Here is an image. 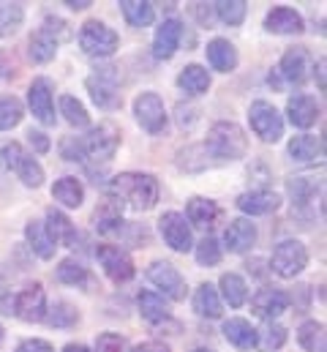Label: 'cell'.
Instances as JSON below:
<instances>
[{
  "mask_svg": "<svg viewBox=\"0 0 327 352\" xmlns=\"http://www.w3.org/2000/svg\"><path fill=\"white\" fill-rule=\"evenodd\" d=\"M109 191L134 210H150L159 202V180L148 173H120L109 180Z\"/></svg>",
  "mask_w": 327,
  "mask_h": 352,
  "instance_id": "obj_1",
  "label": "cell"
},
{
  "mask_svg": "<svg viewBox=\"0 0 327 352\" xmlns=\"http://www.w3.org/2000/svg\"><path fill=\"white\" fill-rule=\"evenodd\" d=\"M205 148L210 151V156L216 159H240L248 151V137L243 134V129L232 120H218L210 126Z\"/></svg>",
  "mask_w": 327,
  "mask_h": 352,
  "instance_id": "obj_2",
  "label": "cell"
},
{
  "mask_svg": "<svg viewBox=\"0 0 327 352\" xmlns=\"http://www.w3.org/2000/svg\"><path fill=\"white\" fill-rule=\"evenodd\" d=\"M87 93L93 98V104H98L101 109H117L120 107V72L117 66H101L87 77Z\"/></svg>",
  "mask_w": 327,
  "mask_h": 352,
  "instance_id": "obj_3",
  "label": "cell"
},
{
  "mask_svg": "<svg viewBox=\"0 0 327 352\" xmlns=\"http://www.w3.org/2000/svg\"><path fill=\"white\" fill-rule=\"evenodd\" d=\"M0 162H3L14 175L19 177L25 186H30V188H38V186L44 183V170H41V164H38L19 142H5V145L0 148Z\"/></svg>",
  "mask_w": 327,
  "mask_h": 352,
  "instance_id": "obj_4",
  "label": "cell"
},
{
  "mask_svg": "<svg viewBox=\"0 0 327 352\" xmlns=\"http://www.w3.org/2000/svg\"><path fill=\"white\" fill-rule=\"evenodd\" d=\"M80 44L82 50L87 55H93V58H109L120 47V36L109 25H104L98 19H87L80 30Z\"/></svg>",
  "mask_w": 327,
  "mask_h": 352,
  "instance_id": "obj_5",
  "label": "cell"
},
{
  "mask_svg": "<svg viewBox=\"0 0 327 352\" xmlns=\"http://www.w3.org/2000/svg\"><path fill=\"white\" fill-rule=\"evenodd\" d=\"M248 120H251V129L253 134L262 140V142H278L281 134H284V120H281V112L264 101V98H256L248 109Z\"/></svg>",
  "mask_w": 327,
  "mask_h": 352,
  "instance_id": "obj_6",
  "label": "cell"
},
{
  "mask_svg": "<svg viewBox=\"0 0 327 352\" xmlns=\"http://www.w3.org/2000/svg\"><path fill=\"white\" fill-rule=\"evenodd\" d=\"M306 265H308V249L300 241H281L270 260V267L281 278H295L297 273L306 270Z\"/></svg>",
  "mask_w": 327,
  "mask_h": 352,
  "instance_id": "obj_7",
  "label": "cell"
},
{
  "mask_svg": "<svg viewBox=\"0 0 327 352\" xmlns=\"http://www.w3.org/2000/svg\"><path fill=\"white\" fill-rule=\"evenodd\" d=\"M82 145H84V153L93 156L95 162H109L120 145V129L112 120H104L95 129H90V134L82 140Z\"/></svg>",
  "mask_w": 327,
  "mask_h": 352,
  "instance_id": "obj_8",
  "label": "cell"
},
{
  "mask_svg": "<svg viewBox=\"0 0 327 352\" xmlns=\"http://www.w3.org/2000/svg\"><path fill=\"white\" fill-rule=\"evenodd\" d=\"M134 115H137V123L148 134H161L166 129V109H164L161 96H156V93L137 96L134 98Z\"/></svg>",
  "mask_w": 327,
  "mask_h": 352,
  "instance_id": "obj_9",
  "label": "cell"
},
{
  "mask_svg": "<svg viewBox=\"0 0 327 352\" xmlns=\"http://www.w3.org/2000/svg\"><path fill=\"white\" fill-rule=\"evenodd\" d=\"M159 230H161L164 243H166L169 249L183 252V254L191 252L194 238H191V227H188V221H185L183 213H177V210H166L161 219H159Z\"/></svg>",
  "mask_w": 327,
  "mask_h": 352,
  "instance_id": "obj_10",
  "label": "cell"
},
{
  "mask_svg": "<svg viewBox=\"0 0 327 352\" xmlns=\"http://www.w3.org/2000/svg\"><path fill=\"white\" fill-rule=\"evenodd\" d=\"M95 257H98V265L104 267V273L115 281V284H126L134 278V263L126 252H120L117 246L112 243H101L95 249Z\"/></svg>",
  "mask_w": 327,
  "mask_h": 352,
  "instance_id": "obj_11",
  "label": "cell"
},
{
  "mask_svg": "<svg viewBox=\"0 0 327 352\" xmlns=\"http://www.w3.org/2000/svg\"><path fill=\"white\" fill-rule=\"evenodd\" d=\"M27 104L30 112L36 115L38 123L55 126V96H52V82L47 77H36L27 88Z\"/></svg>",
  "mask_w": 327,
  "mask_h": 352,
  "instance_id": "obj_12",
  "label": "cell"
},
{
  "mask_svg": "<svg viewBox=\"0 0 327 352\" xmlns=\"http://www.w3.org/2000/svg\"><path fill=\"white\" fill-rule=\"evenodd\" d=\"M14 314L25 322H41L47 314V292L41 284H27L19 295H14Z\"/></svg>",
  "mask_w": 327,
  "mask_h": 352,
  "instance_id": "obj_13",
  "label": "cell"
},
{
  "mask_svg": "<svg viewBox=\"0 0 327 352\" xmlns=\"http://www.w3.org/2000/svg\"><path fill=\"white\" fill-rule=\"evenodd\" d=\"M311 69H314V58H311V52H308L306 47H292V50H286L284 58H281V63H278V74H281L286 82H292V85H303V82L308 80Z\"/></svg>",
  "mask_w": 327,
  "mask_h": 352,
  "instance_id": "obj_14",
  "label": "cell"
},
{
  "mask_svg": "<svg viewBox=\"0 0 327 352\" xmlns=\"http://www.w3.org/2000/svg\"><path fill=\"white\" fill-rule=\"evenodd\" d=\"M148 278L161 289L166 298H172V300H183L185 292H188V287H185L180 270H177L172 263H161V260L153 263L150 267H148Z\"/></svg>",
  "mask_w": 327,
  "mask_h": 352,
  "instance_id": "obj_15",
  "label": "cell"
},
{
  "mask_svg": "<svg viewBox=\"0 0 327 352\" xmlns=\"http://www.w3.org/2000/svg\"><path fill=\"white\" fill-rule=\"evenodd\" d=\"M289 309V295L284 289L275 287H262L253 298H251V311L267 322H273L275 317H281Z\"/></svg>",
  "mask_w": 327,
  "mask_h": 352,
  "instance_id": "obj_16",
  "label": "cell"
},
{
  "mask_svg": "<svg viewBox=\"0 0 327 352\" xmlns=\"http://www.w3.org/2000/svg\"><path fill=\"white\" fill-rule=\"evenodd\" d=\"M180 38H183V22L174 19V16L164 19L159 25V30H156V38H153V55L159 60H169L177 52Z\"/></svg>",
  "mask_w": 327,
  "mask_h": 352,
  "instance_id": "obj_17",
  "label": "cell"
},
{
  "mask_svg": "<svg viewBox=\"0 0 327 352\" xmlns=\"http://www.w3.org/2000/svg\"><path fill=\"white\" fill-rule=\"evenodd\" d=\"M264 28L270 33H278V36H295V33H303L306 25H303L300 11H295L289 6H275L273 11H267Z\"/></svg>",
  "mask_w": 327,
  "mask_h": 352,
  "instance_id": "obj_18",
  "label": "cell"
},
{
  "mask_svg": "<svg viewBox=\"0 0 327 352\" xmlns=\"http://www.w3.org/2000/svg\"><path fill=\"white\" fill-rule=\"evenodd\" d=\"M238 208L248 216H267V213H275L281 208V197L275 191H267V188L245 191L238 197Z\"/></svg>",
  "mask_w": 327,
  "mask_h": 352,
  "instance_id": "obj_19",
  "label": "cell"
},
{
  "mask_svg": "<svg viewBox=\"0 0 327 352\" xmlns=\"http://www.w3.org/2000/svg\"><path fill=\"white\" fill-rule=\"evenodd\" d=\"M253 243H256V224L248 219H235L224 230V246L232 254H243L248 249H253Z\"/></svg>",
  "mask_w": 327,
  "mask_h": 352,
  "instance_id": "obj_20",
  "label": "cell"
},
{
  "mask_svg": "<svg viewBox=\"0 0 327 352\" xmlns=\"http://www.w3.org/2000/svg\"><path fill=\"white\" fill-rule=\"evenodd\" d=\"M286 115H289L292 126H297V129H311V126L319 120V104H317L311 96L297 93V96H292V98L286 101Z\"/></svg>",
  "mask_w": 327,
  "mask_h": 352,
  "instance_id": "obj_21",
  "label": "cell"
},
{
  "mask_svg": "<svg viewBox=\"0 0 327 352\" xmlns=\"http://www.w3.org/2000/svg\"><path fill=\"white\" fill-rule=\"evenodd\" d=\"M207 63L216 69V72H224V74H229V72H235L238 69V50H235V44L232 41H227V38H213V41H207Z\"/></svg>",
  "mask_w": 327,
  "mask_h": 352,
  "instance_id": "obj_22",
  "label": "cell"
},
{
  "mask_svg": "<svg viewBox=\"0 0 327 352\" xmlns=\"http://www.w3.org/2000/svg\"><path fill=\"white\" fill-rule=\"evenodd\" d=\"M224 339L232 344V347H238V350H253L256 347V328L243 320V317H232V320H227L224 322Z\"/></svg>",
  "mask_w": 327,
  "mask_h": 352,
  "instance_id": "obj_23",
  "label": "cell"
},
{
  "mask_svg": "<svg viewBox=\"0 0 327 352\" xmlns=\"http://www.w3.org/2000/svg\"><path fill=\"white\" fill-rule=\"evenodd\" d=\"M44 227H47L49 238L55 241V246H58V243L74 246V241H77V230H74V224H71V219H69L66 213L49 208V210H47V224H44Z\"/></svg>",
  "mask_w": 327,
  "mask_h": 352,
  "instance_id": "obj_24",
  "label": "cell"
},
{
  "mask_svg": "<svg viewBox=\"0 0 327 352\" xmlns=\"http://www.w3.org/2000/svg\"><path fill=\"white\" fill-rule=\"evenodd\" d=\"M194 309H196V314H202L207 320H218L224 314L218 289L213 284H199L196 292H194Z\"/></svg>",
  "mask_w": 327,
  "mask_h": 352,
  "instance_id": "obj_25",
  "label": "cell"
},
{
  "mask_svg": "<svg viewBox=\"0 0 327 352\" xmlns=\"http://www.w3.org/2000/svg\"><path fill=\"white\" fill-rule=\"evenodd\" d=\"M289 156L295 162H317L325 156V142L314 134H297L289 142Z\"/></svg>",
  "mask_w": 327,
  "mask_h": 352,
  "instance_id": "obj_26",
  "label": "cell"
},
{
  "mask_svg": "<svg viewBox=\"0 0 327 352\" xmlns=\"http://www.w3.org/2000/svg\"><path fill=\"white\" fill-rule=\"evenodd\" d=\"M218 205L213 202V199H205V197H194L188 205H185V216H188V221L194 224V227H202V230H207V227H213L216 224V219H218Z\"/></svg>",
  "mask_w": 327,
  "mask_h": 352,
  "instance_id": "obj_27",
  "label": "cell"
},
{
  "mask_svg": "<svg viewBox=\"0 0 327 352\" xmlns=\"http://www.w3.org/2000/svg\"><path fill=\"white\" fill-rule=\"evenodd\" d=\"M93 221H95V230H98V232H104V235H109V232L120 230V227H123L120 202H117V199H112V197H106V199H104V202L95 208Z\"/></svg>",
  "mask_w": 327,
  "mask_h": 352,
  "instance_id": "obj_28",
  "label": "cell"
},
{
  "mask_svg": "<svg viewBox=\"0 0 327 352\" xmlns=\"http://www.w3.org/2000/svg\"><path fill=\"white\" fill-rule=\"evenodd\" d=\"M177 85H180V90L185 96H202V93H207V88H210V74L202 66L191 63V66H185L177 74Z\"/></svg>",
  "mask_w": 327,
  "mask_h": 352,
  "instance_id": "obj_29",
  "label": "cell"
},
{
  "mask_svg": "<svg viewBox=\"0 0 327 352\" xmlns=\"http://www.w3.org/2000/svg\"><path fill=\"white\" fill-rule=\"evenodd\" d=\"M25 235H27V243H30V249L41 257V260H52L55 257V241L49 238V232H47V227L41 224V221H30L27 227H25Z\"/></svg>",
  "mask_w": 327,
  "mask_h": 352,
  "instance_id": "obj_30",
  "label": "cell"
},
{
  "mask_svg": "<svg viewBox=\"0 0 327 352\" xmlns=\"http://www.w3.org/2000/svg\"><path fill=\"white\" fill-rule=\"evenodd\" d=\"M52 197H55L63 208H80L82 199H84V188H82V183L77 177L66 175V177H60V180H55Z\"/></svg>",
  "mask_w": 327,
  "mask_h": 352,
  "instance_id": "obj_31",
  "label": "cell"
},
{
  "mask_svg": "<svg viewBox=\"0 0 327 352\" xmlns=\"http://www.w3.org/2000/svg\"><path fill=\"white\" fill-rule=\"evenodd\" d=\"M297 342L306 352H327V333L325 325L317 322V320H308L300 325L297 331Z\"/></svg>",
  "mask_w": 327,
  "mask_h": 352,
  "instance_id": "obj_32",
  "label": "cell"
},
{
  "mask_svg": "<svg viewBox=\"0 0 327 352\" xmlns=\"http://www.w3.org/2000/svg\"><path fill=\"white\" fill-rule=\"evenodd\" d=\"M137 303H139L142 317H145L150 325H159V322H166V320H169V309H166V303H164L161 295L145 289V292H139Z\"/></svg>",
  "mask_w": 327,
  "mask_h": 352,
  "instance_id": "obj_33",
  "label": "cell"
},
{
  "mask_svg": "<svg viewBox=\"0 0 327 352\" xmlns=\"http://www.w3.org/2000/svg\"><path fill=\"white\" fill-rule=\"evenodd\" d=\"M120 11H123L126 22L134 25V28H148L156 19V8L150 3H145V0H123Z\"/></svg>",
  "mask_w": 327,
  "mask_h": 352,
  "instance_id": "obj_34",
  "label": "cell"
},
{
  "mask_svg": "<svg viewBox=\"0 0 327 352\" xmlns=\"http://www.w3.org/2000/svg\"><path fill=\"white\" fill-rule=\"evenodd\" d=\"M221 295L232 309H240L248 300V287H245L243 276L238 273H224L221 276Z\"/></svg>",
  "mask_w": 327,
  "mask_h": 352,
  "instance_id": "obj_35",
  "label": "cell"
},
{
  "mask_svg": "<svg viewBox=\"0 0 327 352\" xmlns=\"http://www.w3.org/2000/svg\"><path fill=\"white\" fill-rule=\"evenodd\" d=\"M286 344V328L278 322H267L264 328L256 331V347L259 352H278Z\"/></svg>",
  "mask_w": 327,
  "mask_h": 352,
  "instance_id": "obj_36",
  "label": "cell"
},
{
  "mask_svg": "<svg viewBox=\"0 0 327 352\" xmlns=\"http://www.w3.org/2000/svg\"><path fill=\"white\" fill-rule=\"evenodd\" d=\"M47 322L52 325V328H58V331H66V328H74L77 322H80V311L71 306V303H66V300H60V303H55L52 309H47Z\"/></svg>",
  "mask_w": 327,
  "mask_h": 352,
  "instance_id": "obj_37",
  "label": "cell"
},
{
  "mask_svg": "<svg viewBox=\"0 0 327 352\" xmlns=\"http://www.w3.org/2000/svg\"><path fill=\"white\" fill-rule=\"evenodd\" d=\"M55 52H58V44L47 36V33H33L30 36V44H27V55H30V60L33 63H49L52 58H55Z\"/></svg>",
  "mask_w": 327,
  "mask_h": 352,
  "instance_id": "obj_38",
  "label": "cell"
},
{
  "mask_svg": "<svg viewBox=\"0 0 327 352\" xmlns=\"http://www.w3.org/2000/svg\"><path fill=\"white\" fill-rule=\"evenodd\" d=\"M25 11L19 3H0V38H8L19 30Z\"/></svg>",
  "mask_w": 327,
  "mask_h": 352,
  "instance_id": "obj_39",
  "label": "cell"
},
{
  "mask_svg": "<svg viewBox=\"0 0 327 352\" xmlns=\"http://www.w3.org/2000/svg\"><path fill=\"white\" fill-rule=\"evenodd\" d=\"M60 112H63V118H66L71 126H77V129L90 126V115H87V109H84V104H82L80 98H74V96H60Z\"/></svg>",
  "mask_w": 327,
  "mask_h": 352,
  "instance_id": "obj_40",
  "label": "cell"
},
{
  "mask_svg": "<svg viewBox=\"0 0 327 352\" xmlns=\"http://www.w3.org/2000/svg\"><path fill=\"white\" fill-rule=\"evenodd\" d=\"M286 188H289V194H292L295 205H308V202L317 197V180H314V177H308V175L292 177V180L286 183Z\"/></svg>",
  "mask_w": 327,
  "mask_h": 352,
  "instance_id": "obj_41",
  "label": "cell"
},
{
  "mask_svg": "<svg viewBox=\"0 0 327 352\" xmlns=\"http://www.w3.org/2000/svg\"><path fill=\"white\" fill-rule=\"evenodd\" d=\"M22 101L16 96H0V131L14 129L22 120Z\"/></svg>",
  "mask_w": 327,
  "mask_h": 352,
  "instance_id": "obj_42",
  "label": "cell"
},
{
  "mask_svg": "<svg viewBox=\"0 0 327 352\" xmlns=\"http://www.w3.org/2000/svg\"><path fill=\"white\" fill-rule=\"evenodd\" d=\"M58 281H63L69 287H84L90 281V273L77 260H63L58 265Z\"/></svg>",
  "mask_w": 327,
  "mask_h": 352,
  "instance_id": "obj_43",
  "label": "cell"
},
{
  "mask_svg": "<svg viewBox=\"0 0 327 352\" xmlns=\"http://www.w3.org/2000/svg\"><path fill=\"white\" fill-rule=\"evenodd\" d=\"M194 254H196V263L202 265V267H213V265L221 263V243L213 235H207V238H202L196 243Z\"/></svg>",
  "mask_w": 327,
  "mask_h": 352,
  "instance_id": "obj_44",
  "label": "cell"
},
{
  "mask_svg": "<svg viewBox=\"0 0 327 352\" xmlns=\"http://www.w3.org/2000/svg\"><path fill=\"white\" fill-rule=\"evenodd\" d=\"M216 16L224 22V25H240L245 19V3L243 0H218L216 3Z\"/></svg>",
  "mask_w": 327,
  "mask_h": 352,
  "instance_id": "obj_45",
  "label": "cell"
},
{
  "mask_svg": "<svg viewBox=\"0 0 327 352\" xmlns=\"http://www.w3.org/2000/svg\"><path fill=\"white\" fill-rule=\"evenodd\" d=\"M41 33H47L55 44H60V41L71 38V30H69V25H66L60 16H47V19H44V25H41Z\"/></svg>",
  "mask_w": 327,
  "mask_h": 352,
  "instance_id": "obj_46",
  "label": "cell"
},
{
  "mask_svg": "<svg viewBox=\"0 0 327 352\" xmlns=\"http://www.w3.org/2000/svg\"><path fill=\"white\" fill-rule=\"evenodd\" d=\"M95 352H128L126 347V339L117 336V333H101L95 339Z\"/></svg>",
  "mask_w": 327,
  "mask_h": 352,
  "instance_id": "obj_47",
  "label": "cell"
},
{
  "mask_svg": "<svg viewBox=\"0 0 327 352\" xmlns=\"http://www.w3.org/2000/svg\"><path fill=\"white\" fill-rule=\"evenodd\" d=\"M60 153H63L66 162H84V145L77 137H66L60 142Z\"/></svg>",
  "mask_w": 327,
  "mask_h": 352,
  "instance_id": "obj_48",
  "label": "cell"
},
{
  "mask_svg": "<svg viewBox=\"0 0 327 352\" xmlns=\"http://www.w3.org/2000/svg\"><path fill=\"white\" fill-rule=\"evenodd\" d=\"M27 142L33 145V151H36L38 156H44V153L49 151V140H47V134H44V131L30 129V131H27Z\"/></svg>",
  "mask_w": 327,
  "mask_h": 352,
  "instance_id": "obj_49",
  "label": "cell"
},
{
  "mask_svg": "<svg viewBox=\"0 0 327 352\" xmlns=\"http://www.w3.org/2000/svg\"><path fill=\"white\" fill-rule=\"evenodd\" d=\"M16 352H55L52 350V344L49 342H44V339H25Z\"/></svg>",
  "mask_w": 327,
  "mask_h": 352,
  "instance_id": "obj_50",
  "label": "cell"
},
{
  "mask_svg": "<svg viewBox=\"0 0 327 352\" xmlns=\"http://www.w3.org/2000/svg\"><path fill=\"white\" fill-rule=\"evenodd\" d=\"M131 352H169V347L164 342H145V344H137Z\"/></svg>",
  "mask_w": 327,
  "mask_h": 352,
  "instance_id": "obj_51",
  "label": "cell"
},
{
  "mask_svg": "<svg viewBox=\"0 0 327 352\" xmlns=\"http://www.w3.org/2000/svg\"><path fill=\"white\" fill-rule=\"evenodd\" d=\"M0 314H14V295H0Z\"/></svg>",
  "mask_w": 327,
  "mask_h": 352,
  "instance_id": "obj_52",
  "label": "cell"
},
{
  "mask_svg": "<svg viewBox=\"0 0 327 352\" xmlns=\"http://www.w3.org/2000/svg\"><path fill=\"white\" fill-rule=\"evenodd\" d=\"M66 6L74 8V11H84V8L90 6V0H66Z\"/></svg>",
  "mask_w": 327,
  "mask_h": 352,
  "instance_id": "obj_53",
  "label": "cell"
},
{
  "mask_svg": "<svg viewBox=\"0 0 327 352\" xmlns=\"http://www.w3.org/2000/svg\"><path fill=\"white\" fill-rule=\"evenodd\" d=\"M317 74H319V88L325 90V58H319V63H317Z\"/></svg>",
  "mask_w": 327,
  "mask_h": 352,
  "instance_id": "obj_54",
  "label": "cell"
},
{
  "mask_svg": "<svg viewBox=\"0 0 327 352\" xmlns=\"http://www.w3.org/2000/svg\"><path fill=\"white\" fill-rule=\"evenodd\" d=\"M63 352H90V350H87L84 344H66V347H63Z\"/></svg>",
  "mask_w": 327,
  "mask_h": 352,
  "instance_id": "obj_55",
  "label": "cell"
},
{
  "mask_svg": "<svg viewBox=\"0 0 327 352\" xmlns=\"http://www.w3.org/2000/svg\"><path fill=\"white\" fill-rule=\"evenodd\" d=\"M3 336H5V331H3V325H0V342H3Z\"/></svg>",
  "mask_w": 327,
  "mask_h": 352,
  "instance_id": "obj_56",
  "label": "cell"
},
{
  "mask_svg": "<svg viewBox=\"0 0 327 352\" xmlns=\"http://www.w3.org/2000/svg\"><path fill=\"white\" fill-rule=\"evenodd\" d=\"M194 352H213V350H202V347H199V350H194Z\"/></svg>",
  "mask_w": 327,
  "mask_h": 352,
  "instance_id": "obj_57",
  "label": "cell"
}]
</instances>
